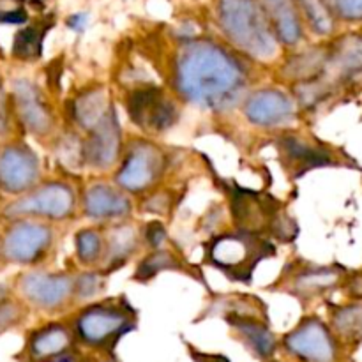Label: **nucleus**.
I'll list each match as a JSON object with an SVG mask.
<instances>
[{
	"mask_svg": "<svg viewBox=\"0 0 362 362\" xmlns=\"http://www.w3.org/2000/svg\"><path fill=\"white\" fill-rule=\"evenodd\" d=\"M177 88L191 103L211 110L235 105L246 88L239 60L211 41H191L177 60Z\"/></svg>",
	"mask_w": 362,
	"mask_h": 362,
	"instance_id": "1",
	"label": "nucleus"
},
{
	"mask_svg": "<svg viewBox=\"0 0 362 362\" xmlns=\"http://www.w3.org/2000/svg\"><path fill=\"white\" fill-rule=\"evenodd\" d=\"M218 14L223 32L237 48L255 59H274L278 35L265 11L255 0H219Z\"/></svg>",
	"mask_w": 362,
	"mask_h": 362,
	"instance_id": "2",
	"label": "nucleus"
},
{
	"mask_svg": "<svg viewBox=\"0 0 362 362\" xmlns=\"http://www.w3.org/2000/svg\"><path fill=\"white\" fill-rule=\"evenodd\" d=\"M274 255V246L258 233L218 235L207 244V260L232 281L250 283L257 265Z\"/></svg>",
	"mask_w": 362,
	"mask_h": 362,
	"instance_id": "3",
	"label": "nucleus"
},
{
	"mask_svg": "<svg viewBox=\"0 0 362 362\" xmlns=\"http://www.w3.org/2000/svg\"><path fill=\"white\" fill-rule=\"evenodd\" d=\"M230 207L235 225L243 232L271 233L276 239L290 240L296 237V225L281 211L278 202L269 194L233 187L230 189Z\"/></svg>",
	"mask_w": 362,
	"mask_h": 362,
	"instance_id": "4",
	"label": "nucleus"
},
{
	"mask_svg": "<svg viewBox=\"0 0 362 362\" xmlns=\"http://www.w3.org/2000/svg\"><path fill=\"white\" fill-rule=\"evenodd\" d=\"M165 170V156L148 141H136L127 151L117 173V184L129 193H141L154 186Z\"/></svg>",
	"mask_w": 362,
	"mask_h": 362,
	"instance_id": "5",
	"label": "nucleus"
},
{
	"mask_svg": "<svg viewBox=\"0 0 362 362\" xmlns=\"http://www.w3.org/2000/svg\"><path fill=\"white\" fill-rule=\"evenodd\" d=\"M74 193L67 184L49 182L35 189L28 197L20 198L6 209L7 216H42L49 219H64L73 214Z\"/></svg>",
	"mask_w": 362,
	"mask_h": 362,
	"instance_id": "6",
	"label": "nucleus"
},
{
	"mask_svg": "<svg viewBox=\"0 0 362 362\" xmlns=\"http://www.w3.org/2000/svg\"><path fill=\"white\" fill-rule=\"evenodd\" d=\"M129 117L140 127L147 131H165L173 126L177 119V108L159 88H138L127 99Z\"/></svg>",
	"mask_w": 362,
	"mask_h": 362,
	"instance_id": "7",
	"label": "nucleus"
},
{
	"mask_svg": "<svg viewBox=\"0 0 362 362\" xmlns=\"http://www.w3.org/2000/svg\"><path fill=\"white\" fill-rule=\"evenodd\" d=\"M52 243V230L39 223L21 221L11 226L4 235L2 250L7 260L16 264H32Z\"/></svg>",
	"mask_w": 362,
	"mask_h": 362,
	"instance_id": "8",
	"label": "nucleus"
},
{
	"mask_svg": "<svg viewBox=\"0 0 362 362\" xmlns=\"http://www.w3.org/2000/svg\"><path fill=\"white\" fill-rule=\"evenodd\" d=\"M39 177V163L34 152L21 145H11L0 152V187L7 193L30 189Z\"/></svg>",
	"mask_w": 362,
	"mask_h": 362,
	"instance_id": "9",
	"label": "nucleus"
},
{
	"mask_svg": "<svg viewBox=\"0 0 362 362\" xmlns=\"http://www.w3.org/2000/svg\"><path fill=\"white\" fill-rule=\"evenodd\" d=\"M322 74L325 80H320L327 88H331L332 81H349L362 74V34H346L334 42L327 52Z\"/></svg>",
	"mask_w": 362,
	"mask_h": 362,
	"instance_id": "10",
	"label": "nucleus"
},
{
	"mask_svg": "<svg viewBox=\"0 0 362 362\" xmlns=\"http://www.w3.org/2000/svg\"><path fill=\"white\" fill-rule=\"evenodd\" d=\"M131 325L129 315L115 306H94L78 318V332L90 345H103Z\"/></svg>",
	"mask_w": 362,
	"mask_h": 362,
	"instance_id": "11",
	"label": "nucleus"
},
{
	"mask_svg": "<svg viewBox=\"0 0 362 362\" xmlns=\"http://www.w3.org/2000/svg\"><path fill=\"white\" fill-rule=\"evenodd\" d=\"M286 346L292 354L308 362H332L336 345L331 332L322 322L306 320L286 338Z\"/></svg>",
	"mask_w": 362,
	"mask_h": 362,
	"instance_id": "12",
	"label": "nucleus"
},
{
	"mask_svg": "<svg viewBox=\"0 0 362 362\" xmlns=\"http://www.w3.org/2000/svg\"><path fill=\"white\" fill-rule=\"evenodd\" d=\"M246 115L257 126L283 127L296 119V105L286 94L269 88L257 92L247 99Z\"/></svg>",
	"mask_w": 362,
	"mask_h": 362,
	"instance_id": "13",
	"label": "nucleus"
},
{
	"mask_svg": "<svg viewBox=\"0 0 362 362\" xmlns=\"http://www.w3.org/2000/svg\"><path fill=\"white\" fill-rule=\"evenodd\" d=\"M76 281L66 274H46V272H30L23 276L20 288L30 303L52 310L66 303L74 292Z\"/></svg>",
	"mask_w": 362,
	"mask_h": 362,
	"instance_id": "14",
	"label": "nucleus"
},
{
	"mask_svg": "<svg viewBox=\"0 0 362 362\" xmlns=\"http://www.w3.org/2000/svg\"><path fill=\"white\" fill-rule=\"evenodd\" d=\"M90 136L81 145V158L95 168L113 165L120 152V126L115 112H110L101 124L88 131Z\"/></svg>",
	"mask_w": 362,
	"mask_h": 362,
	"instance_id": "15",
	"label": "nucleus"
},
{
	"mask_svg": "<svg viewBox=\"0 0 362 362\" xmlns=\"http://www.w3.org/2000/svg\"><path fill=\"white\" fill-rule=\"evenodd\" d=\"M14 99H16L20 119L23 120L28 131L35 134H46L52 129L53 117L34 85L28 83L27 80H18L14 83Z\"/></svg>",
	"mask_w": 362,
	"mask_h": 362,
	"instance_id": "16",
	"label": "nucleus"
},
{
	"mask_svg": "<svg viewBox=\"0 0 362 362\" xmlns=\"http://www.w3.org/2000/svg\"><path fill=\"white\" fill-rule=\"evenodd\" d=\"M129 209V200L108 184H94L85 193V212L94 219L124 218Z\"/></svg>",
	"mask_w": 362,
	"mask_h": 362,
	"instance_id": "17",
	"label": "nucleus"
},
{
	"mask_svg": "<svg viewBox=\"0 0 362 362\" xmlns=\"http://www.w3.org/2000/svg\"><path fill=\"white\" fill-rule=\"evenodd\" d=\"M278 39L285 45H296L303 37V25L293 0H260Z\"/></svg>",
	"mask_w": 362,
	"mask_h": 362,
	"instance_id": "18",
	"label": "nucleus"
},
{
	"mask_svg": "<svg viewBox=\"0 0 362 362\" xmlns=\"http://www.w3.org/2000/svg\"><path fill=\"white\" fill-rule=\"evenodd\" d=\"M112 110L113 108L108 105V99L103 90L85 92L74 101L73 106L74 119L80 124V127L87 131L94 129L98 124H101Z\"/></svg>",
	"mask_w": 362,
	"mask_h": 362,
	"instance_id": "19",
	"label": "nucleus"
},
{
	"mask_svg": "<svg viewBox=\"0 0 362 362\" xmlns=\"http://www.w3.org/2000/svg\"><path fill=\"white\" fill-rule=\"evenodd\" d=\"M228 322L250 341L255 352H258L264 357L271 356L274 352V336L269 332V329L264 324H260L255 318L244 317V315H228Z\"/></svg>",
	"mask_w": 362,
	"mask_h": 362,
	"instance_id": "20",
	"label": "nucleus"
},
{
	"mask_svg": "<svg viewBox=\"0 0 362 362\" xmlns=\"http://www.w3.org/2000/svg\"><path fill=\"white\" fill-rule=\"evenodd\" d=\"M281 152L299 168H315V166L325 165L331 161L329 152H324V148H318L311 145L310 141H304L296 136H285L281 140Z\"/></svg>",
	"mask_w": 362,
	"mask_h": 362,
	"instance_id": "21",
	"label": "nucleus"
},
{
	"mask_svg": "<svg viewBox=\"0 0 362 362\" xmlns=\"http://www.w3.org/2000/svg\"><path fill=\"white\" fill-rule=\"evenodd\" d=\"M136 247V233L131 226H117L112 230L108 237V246H106V262L110 269L120 267L127 258L134 253Z\"/></svg>",
	"mask_w": 362,
	"mask_h": 362,
	"instance_id": "22",
	"label": "nucleus"
},
{
	"mask_svg": "<svg viewBox=\"0 0 362 362\" xmlns=\"http://www.w3.org/2000/svg\"><path fill=\"white\" fill-rule=\"evenodd\" d=\"M67 346H69V332L60 325L42 329L32 339V354L37 357L59 356Z\"/></svg>",
	"mask_w": 362,
	"mask_h": 362,
	"instance_id": "23",
	"label": "nucleus"
},
{
	"mask_svg": "<svg viewBox=\"0 0 362 362\" xmlns=\"http://www.w3.org/2000/svg\"><path fill=\"white\" fill-rule=\"evenodd\" d=\"M341 274L343 272L339 271V269H332V267L310 269V271L297 276L296 288L303 293L325 292V290L338 285L339 279H341Z\"/></svg>",
	"mask_w": 362,
	"mask_h": 362,
	"instance_id": "24",
	"label": "nucleus"
},
{
	"mask_svg": "<svg viewBox=\"0 0 362 362\" xmlns=\"http://www.w3.org/2000/svg\"><path fill=\"white\" fill-rule=\"evenodd\" d=\"M299 4L317 34H331L334 28V20H332L331 7L327 6L325 0H299Z\"/></svg>",
	"mask_w": 362,
	"mask_h": 362,
	"instance_id": "25",
	"label": "nucleus"
},
{
	"mask_svg": "<svg viewBox=\"0 0 362 362\" xmlns=\"http://www.w3.org/2000/svg\"><path fill=\"white\" fill-rule=\"evenodd\" d=\"M45 27H27L20 30L14 39V55L20 59H35L41 55L42 37H45Z\"/></svg>",
	"mask_w": 362,
	"mask_h": 362,
	"instance_id": "26",
	"label": "nucleus"
},
{
	"mask_svg": "<svg viewBox=\"0 0 362 362\" xmlns=\"http://www.w3.org/2000/svg\"><path fill=\"white\" fill-rule=\"evenodd\" d=\"M180 262L177 260L175 255L170 253V251H156V253L148 255L141 265L138 267L136 278L138 281H147L152 276H156L161 271H180Z\"/></svg>",
	"mask_w": 362,
	"mask_h": 362,
	"instance_id": "27",
	"label": "nucleus"
},
{
	"mask_svg": "<svg viewBox=\"0 0 362 362\" xmlns=\"http://www.w3.org/2000/svg\"><path fill=\"white\" fill-rule=\"evenodd\" d=\"M334 325L338 332L345 338L357 339L362 338V306L354 304V306L341 308L334 315Z\"/></svg>",
	"mask_w": 362,
	"mask_h": 362,
	"instance_id": "28",
	"label": "nucleus"
},
{
	"mask_svg": "<svg viewBox=\"0 0 362 362\" xmlns=\"http://www.w3.org/2000/svg\"><path fill=\"white\" fill-rule=\"evenodd\" d=\"M76 253L83 264H95L103 255V239L95 230H81L76 237Z\"/></svg>",
	"mask_w": 362,
	"mask_h": 362,
	"instance_id": "29",
	"label": "nucleus"
},
{
	"mask_svg": "<svg viewBox=\"0 0 362 362\" xmlns=\"http://www.w3.org/2000/svg\"><path fill=\"white\" fill-rule=\"evenodd\" d=\"M331 11L346 21H362V0H325Z\"/></svg>",
	"mask_w": 362,
	"mask_h": 362,
	"instance_id": "30",
	"label": "nucleus"
},
{
	"mask_svg": "<svg viewBox=\"0 0 362 362\" xmlns=\"http://www.w3.org/2000/svg\"><path fill=\"white\" fill-rule=\"evenodd\" d=\"M103 285H105V281L99 274H83L76 279L74 290H76L80 299H90V297L98 296L101 292Z\"/></svg>",
	"mask_w": 362,
	"mask_h": 362,
	"instance_id": "31",
	"label": "nucleus"
},
{
	"mask_svg": "<svg viewBox=\"0 0 362 362\" xmlns=\"http://www.w3.org/2000/svg\"><path fill=\"white\" fill-rule=\"evenodd\" d=\"M145 239L152 247H159L166 240V230L161 223H151L145 230Z\"/></svg>",
	"mask_w": 362,
	"mask_h": 362,
	"instance_id": "32",
	"label": "nucleus"
},
{
	"mask_svg": "<svg viewBox=\"0 0 362 362\" xmlns=\"http://www.w3.org/2000/svg\"><path fill=\"white\" fill-rule=\"evenodd\" d=\"M18 318V308L14 304H0V331L14 324Z\"/></svg>",
	"mask_w": 362,
	"mask_h": 362,
	"instance_id": "33",
	"label": "nucleus"
},
{
	"mask_svg": "<svg viewBox=\"0 0 362 362\" xmlns=\"http://www.w3.org/2000/svg\"><path fill=\"white\" fill-rule=\"evenodd\" d=\"M346 290H349L354 299L362 300V271L356 272V274L346 279Z\"/></svg>",
	"mask_w": 362,
	"mask_h": 362,
	"instance_id": "34",
	"label": "nucleus"
},
{
	"mask_svg": "<svg viewBox=\"0 0 362 362\" xmlns=\"http://www.w3.org/2000/svg\"><path fill=\"white\" fill-rule=\"evenodd\" d=\"M7 129V101L4 94L2 83H0V134Z\"/></svg>",
	"mask_w": 362,
	"mask_h": 362,
	"instance_id": "35",
	"label": "nucleus"
},
{
	"mask_svg": "<svg viewBox=\"0 0 362 362\" xmlns=\"http://www.w3.org/2000/svg\"><path fill=\"white\" fill-rule=\"evenodd\" d=\"M85 23H87V16L85 14H74V16H71L67 20V25L71 28H74V30H81L85 27Z\"/></svg>",
	"mask_w": 362,
	"mask_h": 362,
	"instance_id": "36",
	"label": "nucleus"
},
{
	"mask_svg": "<svg viewBox=\"0 0 362 362\" xmlns=\"http://www.w3.org/2000/svg\"><path fill=\"white\" fill-rule=\"evenodd\" d=\"M0 297H2V288H0Z\"/></svg>",
	"mask_w": 362,
	"mask_h": 362,
	"instance_id": "37",
	"label": "nucleus"
}]
</instances>
